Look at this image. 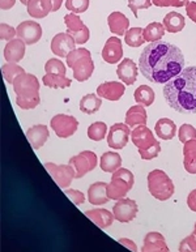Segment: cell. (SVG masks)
Here are the masks:
<instances>
[{
    "label": "cell",
    "mask_w": 196,
    "mask_h": 252,
    "mask_svg": "<svg viewBox=\"0 0 196 252\" xmlns=\"http://www.w3.org/2000/svg\"><path fill=\"white\" fill-rule=\"evenodd\" d=\"M119 243L123 246H126L127 249L132 250V251H137V247H136L135 242H132L131 239H127V238H121V239H119Z\"/></svg>",
    "instance_id": "cell-48"
},
{
    "label": "cell",
    "mask_w": 196,
    "mask_h": 252,
    "mask_svg": "<svg viewBox=\"0 0 196 252\" xmlns=\"http://www.w3.org/2000/svg\"><path fill=\"white\" fill-rule=\"evenodd\" d=\"M126 87L123 83L118 81H107L101 84L97 88V94L101 98H105L107 101H119L122 95L125 94Z\"/></svg>",
    "instance_id": "cell-18"
},
{
    "label": "cell",
    "mask_w": 196,
    "mask_h": 252,
    "mask_svg": "<svg viewBox=\"0 0 196 252\" xmlns=\"http://www.w3.org/2000/svg\"><path fill=\"white\" fill-rule=\"evenodd\" d=\"M17 38L23 39L27 45H35L42 37L41 25L35 21H24L16 28Z\"/></svg>",
    "instance_id": "cell-15"
},
{
    "label": "cell",
    "mask_w": 196,
    "mask_h": 252,
    "mask_svg": "<svg viewBox=\"0 0 196 252\" xmlns=\"http://www.w3.org/2000/svg\"><path fill=\"white\" fill-rule=\"evenodd\" d=\"M25 46H27V43L20 38H15L12 41H8V43L4 47V59L8 63H19V62H21L23 58L25 57Z\"/></svg>",
    "instance_id": "cell-19"
},
{
    "label": "cell",
    "mask_w": 196,
    "mask_h": 252,
    "mask_svg": "<svg viewBox=\"0 0 196 252\" xmlns=\"http://www.w3.org/2000/svg\"><path fill=\"white\" fill-rule=\"evenodd\" d=\"M76 45L77 43L71 34H68L67 32L58 33L51 41V51L59 58H67L68 54L76 49Z\"/></svg>",
    "instance_id": "cell-14"
},
{
    "label": "cell",
    "mask_w": 196,
    "mask_h": 252,
    "mask_svg": "<svg viewBox=\"0 0 196 252\" xmlns=\"http://www.w3.org/2000/svg\"><path fill=\"white\" fill-rule=\"evenodd\" d=\"M163 97L167 105L182 114H196V67L183 68L166 83Z\"/></svg>",
    "instance_id": "cell-2"
},
{
    "label": "cell",
    "mask_w": 196,
    "mask_h": 252,
    "mask_svg": "<svg viewBox=\"0 0 196 252\" xmlns=\"http://www.w3.org/2000/svg\"><path fill=\"white\" fill-rule=\"evenodd\" d=\"M65 193L69 197L72 203H75L76 205L85 203V195L81 191H77V189H65Z\"/></svg>",
    "instance_id": "cell-45"
},
{
    "label": "cell",
    "mask_w": 196,
    "mask_h": 252,
    "mask_svg": "<svg viewBox=\"0 0 196 252\" xmlns=\"http://www.w3.org/2000/svg\"><path fill=\"white\" fill-rule=\"evenodd\" d=\"M125 41L130 47H140L143 45L144 39V29L141 28H131L125 34Z\"/></svg>",
    "instance_id": "cell-36"
},
{
    "label": "cell",
    "mask_w": 196,
    "mask_h": 252,
    "mask_svg": "<svg viewBox=\"0 0 196 252\" xmlns=\"http://www.w3.org/2000/svg\"><path fill=\"white\" fill-rule=\"evenodd\" d=\"M133 98H135L136 103L145 106V107H149L155 102V91L151 87H148V85H140V87H137L135 93H133Z\"/></svg>",
    "instance_id": "cell-32"
},
{
    "label": "cell",
    "mask_w": 196,
    "mask_h": 252,
    "mask_svg": "<svg viewBox=\"0 0 196 252\" xmlns=\"http://www.w3.org/2000/svg\"><path fill=\"white\" fill-rule=\"evenodd\" d=\"M143 252H169V246L166 245L165 238L163 234L148 233L144 238V245L141 247Z\"/></svg>",
    "instance_id": "cell-20"
},
{
    "label": "cell",
    "mask_w": 196,
    "mask_h": 252,
    "mask_svg": "<svg viewBox=\"0 0 196 252\" xmlns=\"http://www.w3.org/2000/svg\"><path fill=\"white\" fill-rule=\"evenodd\" d=\"M163 27H165L166 32L169 33H179L185 29L186 20L185 16L178 13V12H169L167 15L163 17Z\"/></svg>",
    "instance_id": "cell-29"
},
{
    "label": "cell",
    "mask_w": 196,
    "mask_h": 252,
    "mask_svg": "<svg viewBox=\"0 0 196 252\" xmlns=\"http://www.w3.org/2000/svg\"><path fill=\"white\" fill-rule=\"evenodd\" d=\"M28 141L31 143L33 149H39L46 144L47 139H49V129L45 125H37L31 127L27 131Z\"/></svg>",
    "instance_id": "cell-22"
},
{
    "label": "cell",
    "mask_w": 196,
    "mask_h": 252,
    "mask_svg": "<svg viewBox=\"0 0 196 252\" xmlns=\"http://www.w3.org/2000/svg\"><path fill=\"white\" fill-rule=\"evenodd\" d=\"M46 73H51V75H67V68H65V63L59 59H50L47 63L45 64Z\"/></svg>",
    "instance_id": "cell-38"
},
{
    "label": "cell",
    "mask_w": 196,
    "mask_h": 252,
    "mask_svg": "<svg viewBox=\"0 0 196 252\" xmlns=\"http://www.w3.org/2000/svg\"><path fill=\"white\" fill-rule=\"evenodd\" d=\"M148 189L159 201H166L174 195V183L163 170L156 169L148 174Z\"/></svg>",
    "instance_id": "cell-6"
},
{
    "label": "cell",
    "mask_w": 196,
    "mask_h": 252,
    "mask_svg": "<svg viewBox=\"0 0 196 252\" xmlns=\"http://www.w3.org/2000/svg\"><path fill=\"white\" fill-rule=\"evenodd\" d=\"M12 85L16 93V103L20 109L33 110L39 105V81L35 76L25 72L20 75Z\"/></svg>",
    "instance_id": "cell-3"
},
{
    "label": "cell",
    "mask_w": 196,
    "mask_h": 252,
    "mask_svg": "<svg viewBox=\"0 0 196 252\" xmlns=\"http://www.w3.org/2000/svg\"><path fill=\"white\" fill-rule=\"evenodd\" d=\"M155 131L161 140H171L177 135V126L169 118H161L156 122Z\"/></svg>",
    "instance_id": "cell-27"
},
{
    "label": "cell",
    "mask_w": 196,
    "mask_h": 252,
    "mask_svg": "<svg viewBox=\"0 0 196 252\" xmlns=\"http://www.w3.org/2000/svg\"><path fill=\"white\" fill-rule=\"evenodd\" d=\"M16 35H17V31L15 28H12L8 24H1L0 25V38L3 41H12V39H15Z\"/></svg>",
    "instance_id": "cell-44"
},
{
    "label": "cell",
    "mask_w": 196,
    "mask_h": 252,
    "mask_svg": "<svg viewBox=\"0 0 196 252\" xmlns=\"http://www.w3.org/2000/svg\"><path fill=\"white\" fill-rule=\"evenodd\" d=\"M165 27L163 24L160 23H151L148 24L147 28H144V39L148 43H153V42H159L163 39L165 35Z\"/></svg>",
    "instance_id": "cell-33"
},
{
    "label": "cell",
    "mask_w": 196,
    "mask_h": 252,
    "mask_svg": "<svg viewBox=\"0 0 196 252\" xmlns=\"http://www.w3.org/2000/svg\"><path fill=\"white\" fill-rule=\"evenodd\" d=\"M123 57L122 41L118 37H110L102 49V59L109 64H117Z\"/></svg>",
    "instance_id": "cell-16"
},
{
    "label": "cell",
    "mask_w": 196,
    "mask_h": 252,
    "mask_svg": "<svg viewBox=\"0 0 196 252\" xmlns=\"http://www.w3.org/2000/svg\"><path fill=\"white\" fill-rule=\"evenodd\" d=\"M27 8L33 19H43L53 12V3L51 0H29Z\"/></svg>",
    "instance_id": "cell-26"
},
{
    "label": "cell",
    "mask_w": 196,
    "mask_h": 252,
    "mask_svg": "<svg viewBox=\"0 0 196 252\" xmlns=\"http://www.w3.org/2000/svg\"><path fill=\"white\" fill-rule=\"evenodd\" d=\"M117 75L125 85H133L137 80V65L132 59L126 58L118 64Z\"/></svg>",
    "instance_id": "cell-17"
},
{
    "label": "cell",
    "mask_w": 196,
    "mask_h": 252,
    "mask_svg": "<svg viewBox=\"0 0 196 252\" xmlns=\"http://www.w3.org/2000/svg\"><path fill=\"white\" fill-rule=\"evenodd\" d=\"M186 13L190 17V20H193L196 24V1H191L190 0L187 5H186Z\"/></svg>",
    "instance_id": "cell-46"
},
{
    "label": "cell",
    "mask_w": 196,
    "mask_h": 252,
    "mask_svg": "<svg viewBox=\"0 0 196 252\" xmlns=\"http://www.w3.org/2000/svg\"><path fill=\"white\" fill-rule=\"evenodd\" d=\"M179 251L182 252H193L196 251V223L194 227V231L189 237L185 238L179 245Z\"/></svg>",
    "instance_id": "cell-41"
},
{
    "label": "cell",
    "mask_w": 196,
    "mask_h": 252,
    "mask_svg": "<svg viewBox=\"0 0 196 252\" xmlns=\"http://www.w3.org/2000/svg\"><path fill=\"white\" fill-rule=\"evenodd\" d=\"M42 81L45 87L53 88V89H65V88L71 87L72 84V80L68 79L67 76L51 75V73H46Z\"/></svg>",
    "instance_id": "cell-34"
},
{
    "label": "cell",
    "mask_w": 196,
    "mask_h": 252,
    "mask_svg": "<svg viewBox=\"0 0 196 252\" xmlns=\"http://www.w3.org/2000/svg\"><path fill=\"white\" fill-rule=\"evenodd\" d=\"M185 65L181 49L169 42H153L143 50L139 59L140 73L151 83L166 84L179 75Z\"/></svg>",
    "instance_id": "cell-1"
},
{
    "label": "cell",
    "mask_w": 196,
    "mask_h": 252,
    "mask_svg": "<svg viewBox=\"0 0 196 252\" xmlns=\"http://www.w3.org/2000/svg\"><path fill=\"white\" fill-rule=\"evenodd\" d=\"M67 65L73 71L76 81L84 83L92 77L95 72V62L92 59L91 51L87 49H75L65 58Z\"/></svg>",
    "instance_id": "cell-5"
},
{
    "label": "cell",
    "mask_w": 196,
    "mask_h": 252,
    "mask_svg": "<svg viewBox=\"0 0 196 252\" xmlns=\"http://www.w3.org/2000/svg\"><path fill=\"white\" fill-rule=\"evenodd\" d=\"M99 166H101L102 171L113 174L122 166L121 155H118L117 152H106L102 155Z\"/></svg>",
    "instance_id": "cell-30"
},
{
    "label": "cell",
    "mask_w": 196,
    "mask_h": 252,
    "mask_svg": "<svg viewBox=\"0 0 196 252\" xmlns=\"http://www.w3.org/2000/svg\"><path fill=\"white\" fill-rule=\"evenodd\" d=\"M1 73L8 84H13L20 75L25 73V69L16 63H7L1 65Z\"/></svg>",
    "instance_id": "cell-35"
},
{
    "label": "cell",
    "mask_w": 196,
    "mask_h": 252,
    "mask_svg": "<svg viewBox=\"0 0 196 252\" xmlns=\"http://www.w3.org/2000/svg\"><path fill=\"white\" fill-rule=\"evenodd\" d=\"M183 165L187 173L196 174V139L185 143L183 147Z\"/></svg>",
    "instance_id": "cell-28"
},
{
    "label": "cell",
    "mask_w": 196,
    "mask_h": 252,
    "mask_svg": "<svg viewBox=\"0 0 196 252\" xmlns=\"http://www.w3.org/2000/svg\"><path fill=\"white\" fill-rule=\"evenodd\" d=\"M190 0H152L156 7H186Z\"/></svg>",
    "instance_id": "cell-43"
},
{
    "label": "cell",
    "mask_w": 196,
    "mask_h": 252,
    "mask_svg": "<svg viewBox=\"0 0 196 252\" xmlns=\"http://www.w3.org/2000/svg\"><path fill=\"white\" fill-rule=\"evenodd\" d=\"M106 132H107V126L103 122H96L88 128V137L93 141H102L106 137Z\"/></svg>",
    "instance_id": "cell-37"
},
{
    "label": "cell",
    "mask_w": 196,
    "mask_h": 252,
    "mask_svg": "<svg viewBox=\"0 0 196 252\" xmlns=\"http://www.w3.org/2000/svg\"><path fill=\"white\" fill-rule=\"evenodd\" d=\"M135 177L133 174L127 169L119 167L117 171H114L111 181L107 185V195L110 200H121L126 197V195L133 187Z\"/></svg>",
    "instance_id": "cell-7"
},
{
    "label": "cell",
    "mask_w": 196,
    "mask_h": 252,
    "mask_svg": "<svg viewBox=\"0 0 196 252\" xmlns=\"http://www.w3.org/2000/svg\"><path fill=\"white\" fill-rule=\"evenodd\" d=\"M152 0H129V7L133 15L137 17V12L140 9H148L152 5Z\"/></svg>",
    "instance_id": "cell-42"
},
{
    "label": "cell",
    "mask_w": 196,
    "mask_h": 252,
    "mask_svg": "<svg viewBox=\"0 0 196 252\" xmlns=\"http://www.w3.org/2000/svg\"><path fill=\"white\" fill-rule=\"evenodd\" d=\"M102 99L98 94L91 93V94L84 95L80 101V111L87 115H93L101 109Z\"/></svg>",
    "instance_id": "cell-31"
},
{
    "label": "cell",
    "mask_w": 196,
    "mask_h": 252,
    "mask_svg": "<svg viewBox=\"0 0 196 252\" xmlns=\"http://www.w3.org/2000/svg\"><path fill=\"white\" fill-rule=\"evenodd\" d=\"M20 1H21L24 5H28V3H29V0H20Z\"/></svg>",
    "instance_id": "cell-51"
},
{
    "label": "cell",
    "mask_w": 196,
    "mask_h": 252,
    "mask_svg": "<svg viewBox=\"0 0 196 252\" xmlns=\"http://www.w3.org/2000/svg\"><path fill=\"white\" fill-rule=\"evenodd\" d=\"M130 137H131V131H130L129 126L126 123H115L109 129L107 144L110 148L119 151L127 145Z\"/></svg>",
    "instance_id": "cell-13"
},
{
    "label": "cell",
    "mask_w": 196,
    "mask_h": 252,
    "mask_svg": "<svg viewBox=\"0 0 196 252\" xmlns=\"http://www.w3.org/2000/svg\"><path fill=\"white\" fill-rule=\"evenodd\" d=\"M85 216L88 219L93 221L99 229H106L109 226L113 225L115 216L111 212L106 211V209H91V211L85 212Z\"/></svg>",
    "instance_id": "cell-25"
},
{
    "label": "cell",
    "mask_w": 196,
    "mask_h": 252,
    "mask_svg": "<svg viewBox=\"0 0 196 252\" xmlns=\"http://www.w3.org/2000/svg\"><path fill=\"white\" fill-rule=\"evenodd\" d=\"M187 205H189L190 211L196 212V189L190 192L187 196Z\"/></svg>",
    "instance_id": "cell-47"
},
{
    "label": "cell",
    "mask_w": 196,
    "mask_h": 252,
    "mask_svg": "<svg viewBox=\"0 0 196 252\" xmlns=\"http://www.w3.org/2000/svg\"><path fill=\"white\" fill-rule=\"evenodd\" d=\"M68 163L75 170L76 179H80V178L85 177L88 173H91L92 170L96 169L97 156H96L95 152L92 151L80 152L77 156H73Z\"/></svg>",
    "instance_id": "cell-10"
},
{
    "label": "cell",
    "mask_w": 196,
    "mask_h": 252,
    "mask_svg": "<svg viewBox=\"0 0 196 252\" xmlns=\"http://www.w3.org/2000/svg\"><path fill=\"white\" fill-rule=\"evenodd\" d=\"M50 127L53 128L55 135L61 139H68L75 135L79 128V121L75 117L67 114H58L50 121Z\"/></svg>",
    "instance_id": "cell-8"
},
{
    "label": "cell",
    "mask_w": 196,
    "mask_h": 252,
    "mask_svg": "<svg viewBox=\"0 0 196 252\" xmlns=\"http://www.w3.org/2000/svg\"><path fill=\"white\" fill-rule=\"evenodd\" d=\"M126 125L129 127H139V126H147V111L145 106L137 105L132 106L131 109L126 113Z\"/></svg>",
    "instance_id": "cell-24"
},
{
    "label": "cell",
    "mask_w": 196,
    "mask_h": 252,
    "mask_svg": "<svg viewBox=\"0 0 196 252\" xmlns=\"http://www.w3.org/2000/svg\"><path fill=\"white\" fill-rule=\"evenodd\" d=\"M65 8L76 15L84 13L89 8V0H65Z\"/></svg>",
    "instance_id": "cell-39"
},
{
    "label": "cell",
    "mask_w": 196,
    "mask_h": 252,
    "mask_svg": "<svg viewBox=\"0 0 196 252\" xmlns=\"http://www.w3.org/2000/svg\"><path fill=\"white\" fill-rule=\"evenodd\" d=\"M137 212H139L137 203L135 200L129 199V197H123V199L118 200L113 207V213L115 216V220L122 222V223L131 222L137 216Z\"/></svg>",
    "instance_id": "cell-12"
},
{
    "label": "cell",
    "mask_w": 196,
    "mask_h": 252,
    "mask_svg": "<svg viewBox=\"0 0 196 252\" xmlns=\"http://www.w3.org/2000/svg\"><path fill=\"white\" fill-rule=\"evenodd\" d=\"M178 139L181 143H187L190 140L196 139V129L193 125L185 123L179 127V132H178Z\"/></svg>",
    "instance_id": "cell-40"
},
{
    "label": "cell",
    "mask_w": 196,
    "mask_h": 252,
    "mask_svg": "<svg viewBox=\"0 0 196 252\" xmlns=\"http://www.w3.org/2000/svg\"><path fill=\"white\" fill-rule=\"evenodd\" d=\"M88 200L92 205H103L110 201L107 195V185L105 182H96L88 189Z\"/></svg>",
    "instance_id": "cell-23"
},
{
    "label": "cell",
    "mask_w": 196,
    "mask_h": 252,
    "mask_svg": "<svg viewBox=\"0 0 196 252\" xmlns=\"http://www.w3.org/2000/svg\"><path fill=\"white\" fill-rule=\"evenodd\" d=\"M107 24H109L110 32L118 37L125 35L130 28V20L127 19V16L118 11L110 13L107 17Z\"/></svg>",
    "instance_id": "cell-21"
},
{
    "label": "cell",
    "mask_w": 196,
    "mask_h": 252,
    "mask_svg": "<svg viewBox=\"0 0 196 252\" xmlns=\"http://www.w3.org/2000/svg\"><path fill=\"white\" fill-rule=\"evenodd\" d=\"M15 4H16V0H0V7H1L3 11L11 9Z\"/></svg>",
    "instance_id": "cell-49"
},
{
    "label": "cell",
    "mask_w": 196,
    "mask_h": 252,
    "mask_svg": "<svg viewBox=\"0 0 196 252\" xmlns=\"http://www.w3.org/2000/svg\"><path fill=\"white\" fill-rule=\"evenodd\" d=\"M51 3H53V12H57L61 9L63 0H51Z\"/></svg>",
    "instance_id": "cell-50"
},
{
    "label": "cell",
    "mask_w": 196,
    "mask_h": 252,
    "mask_svg": "<svg viewBox=\"0 0 196 252\" xmlns=\"http://www.w3.org/2000/svg\"><path fill=\"white\" fill-rule=\"evenodd\" d=\"M131 140L143 159H153L160 155L161 145L147 126H139L131 132Z\"/></svg>",
    "instance_id": "cell-4"
},
{
    "label": "cell",
    "mask_w": 196,
    "mask_h": 252,
    "mask_svg": "<svg viewBox=\"0 0 196 252\" xmlns=\"http://www.w3.org/2000/svg\"><path fill=\"white\" fill-rule=\"evenodd\" d=\"M65 23L67 25V33L71 34L72 37L75 38L77 45H84L89 41L91 38V32L88 27L83 23V20L80 19L79 16L71 12L65 16Z\"/></svg>",
    "instance_id": "cell-11"
},
{
    "label": "cell",
    "mask_w": 196,
    "mask_h": 252,
    "mask_svg": "<svg viewBox=\"0 0 196 252\" xmlns=\"http://www.w3.org/2000/svg\"><path fill=\"white\" fill-rule=\"evenodd\" d=\"M45 169L55 181V183L63 189H68L71 186L72 181L76 179L75 170L69 163L68 165H57L53 162H46Z\"/></svg>",
    "instance_id": "cell-9"
}]
</instances>
